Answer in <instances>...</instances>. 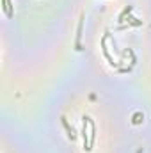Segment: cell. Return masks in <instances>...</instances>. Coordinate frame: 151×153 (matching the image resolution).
<instances>
[{
  "label": "cell",
  "instance_id": "cell-2",
  "mask_svg": "<svg viewBox=\"0 0 151 153\" xmlns=\"http://www.w3.org/2000/svg\"><path fill=\"white\" fill-rule=\"evenodd\" d=\"M82 27H84V16H80V22H78V30H76V50H82V45H80V39H82Z\"/></svg>",
  "mask_w": 151,
  "mask_h": 153
},
{
  "label": "cell",
  "instance_id": "cell-6",
  "mask_svg": "<svg viewBox=\"0 0 151 153\" xmlns=\"http://www.w3.org/2000/svg\"><path fill=\"white\" fill-rule=\"evenodd\" d=\"M142 119H144V114H142V112H135L133 117H132V123H133V125H139Z\"/></svg>",
  "mask_w": 151,
  "mask_h": 153
},
{
  "label": "cell",
  "instance_id": "cell-5",
  "mask_svg": "<svg viewBox=\"0 0 151 153\" xmlns=\"http://www.w3.org/2000/svg\"><path fill=\"white\" fill-rule=\"evenodd\" d=\"M101 46H103V53H105V57L109 59V62L112 64V66H115V62H114V59L110 57V53H109V48H107V36L101 39Z\"/></svg>",
  "mask_w": 151,
  "mask_h": 153
},
{
  "label": "cell",
  "instance_id": "cell-1",
  "mask_svg": "<svg viewBox=\"0 0 151 153\" xmlns=\"http://www.w3.org/2000/svg\"><path fill=\"white\" fill-rule=\"evenodd\" d=\"M94 123L89 116H84V128H82V134H84V150L85 152H91L93 150V144H94Z\"/></svg>",
  "mask_w": 151,
  "mask_h": 153
},
{
  "label": "cell",
  "instance_id": "cell-3",
  "mask_svg": "<svg viewBox=\"0 0 151 153\" xmlns=\"http://www.w3.org/2000/svg\"><path fill=\"white\" fill-rule=\"evenodd\" d=\"M2 9L7 14V18H13L14 11H13V5H11V0H2Z\"/></svg>",
  "mask_w": 151,
  "mask_h": 153
},
{
  "label": "cell",
  "instance_id": "cell-4",
  "mask_svg": "<svg viewBox=\"0 0 151 153\" xmlns=\"http://www.w3.org/2000/svg\"><path fill=\"white\" fill-rule=\"evenodd\" d=\"M61 121H62V126H64V128H66V132H68V137H70V139H75V134H73V128L70 126V123H68V119H66V117L62 116V117H61Z\"/></svg>",
  "mask_w": 151,
  "mask_h": 153
}]
</instances>
